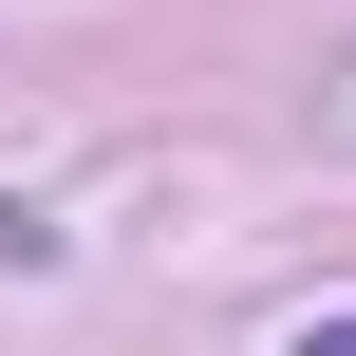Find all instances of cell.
Listing matches in <instances>:
<instances>
[{"label": "cell", "instance_id": "cell-1", "mask_svg": "<svg viewBox=\"0 0 356 356\" xmlns=\"http://www.w3.org/2000/svg\"><path fill=\"white\" fill-rule=\"evenodd\" d=\"M300 356H356V319H338V338H300Z\"/></svg>", "mask_w": 356, "mask_h": 356}]
</instances>
